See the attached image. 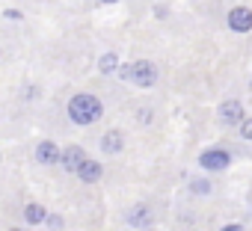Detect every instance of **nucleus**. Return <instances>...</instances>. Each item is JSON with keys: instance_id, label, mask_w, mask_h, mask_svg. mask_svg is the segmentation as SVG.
I'll return each mask as SVG.
<instances>
[{"instance_id": "obj_1", "label": "nucleus", "mask_w": 252, "mask_h": 231, "mask_svg": "<svg viewBox=\"0 0 252 231\" xmlns=\"http://www.w3.org/2000/svg\"><path fill=\"white\" fill-rule=\"evenodd\" d=\"M101 113H104V104L95 95H74L68 101V119L74 125H92L101 119Z\"/></svg>"}, {"instance_id": "obj_2", "label": "nucleus", "mask_w": 252, "mask_h": 231, "mask_svg": "<svg viewBox=\"0 0 252 231\" xmlns=\"http://www.w3.org/2000/svg\"><path fill=\"white\" fill-rule=\"evenodd\" d=\"M116 71H119V77H122V80H128V83H134V86H143V89H149V86H155V83H158V68H155L149 59L122 62Z\"/></svg>"}, {"instance_id": "obj_3", "label": "nucleus", "mask_w": 252, "mask_h": 231, "mask_svg": "<svg viewBox=\"0 0 252 231\" xmlns=\"http://www.w3.org/2000/svg\"><path fill=\"white\" fill-rule=\"evenodd\" d=\"M228 163H231V154H228L225 148H208V151L199 157V166L208 169V172H222Z\"/></svg>"}, {"instance_id": "obj_4", "label": "nucleus", "mask_w": 252, "mask_h": 231, "mask_svg": "<svg viewBox=\"0 0 252 231\" xmlns=\"http://www.w3.org/2000/svg\"><path fill=\"white\" fill-rule=\"evenodd\" d=\"M217 119H220V125H240V119H243V104H240V101H225V104H220Z\"/></svg>"}, {"instance_id": "obj_5", "label": "nucleus", "mask_w": 252, "mask_h": 231, "mask_svg": "<svg viewBox=\"0 0 252 231\" xmlns=\"http://www.w3.org/2000/svg\"><path fill=\"white\" fill-rule=\"evenodd\" d=\"M228 27H231L234 33H249V30H252V9L234 6V9L228 12Z\"/></svg>"}, {"instance_id": "obj_6", "label": "nucleus", "mask_w": 252, "mask_h": 231, "mask_svg": "<svg viewBox=\"0 0 252 231\" xmlns=\"http://www.w3.org/2000/svg\"><path fill=\"white\" fill-rule=\"evenodd\" d=\"M74 172H77V178H80L83 184H95V181L101 178V172H104V169H101V163H98V160L83 157V160H80V166H77Z\"/></svg>"}, {"instance_id": "obj_7", "label": "nucleus", "mask_w": 252, "mask_h": 231, "mask_svg": "<svg viewBox=\"0 0 252 231\" xmlns=\"http://www.w3.org/2000/svg\"><path fill=\"white\" fill-rule=\"evenodd\" d=\"M125 219H128V225H134V228H149L152 225V207L134 204L128 213H125Z\"/></svg>"}, {"instance_id": "obj_8", "label": "nucleus", "mask_w": 252, "mask_h": 231, "mask_svg": "<svg viewBox=\"0 0 252 231\" xmlns=\"http://www.w3.org/2000/svg\"><path fill=\"white\" fill-rule=\"evenodd\" d=\"M36 160H39L42 166H54V163H60V148H57L51 140H45V143L36 145Z\"/></svg>"}, {"instance_id": "obj_9", "label": "nucleus", "mask_w": 252, "mask_h": 231, "mask_svg": "<svg viewBox=\"0 0 252 231\" xmlns=\"http://www.w3.org/2000/svg\"><path fill=\"white\" fill-rule=\"evenodd\" d=\"M86 157V151L80 148V145H68L65 151H60V163H63V169L65 172H74L77 166H80V160Z\"/></svg>"}, {"instance_id": "obj_10", "label": "nucleus", "mask_w": 252, "mask_h": 231, "mask_svg": "<svg viewBox=\"0 0 252 231\" xmlns=\"http://www.w3.org/2000/svg\"><path fill=\"white\" fill-rule=\"evenodd\" d=\"M122 148H125L122 131H107V134L101 137V151H104V154H122Z\"/></svg>"}, {"instance_id": "obj_11", "label": "nucleus", "mask_w": 252, "mask_h": 231, "mask_svg": "<svg viewBox=\"0 0 252 231\" xmlns=\"http://www.w3.org/2000/svg\"><path fill=\"white\" fill-rule=\"evenodd\" d=\"M45 216H48V210L42 207V204H27L24 207V219H27V225H39V222H45Z\"/></svg>"}, {"instance_id": "obj_12", "label": "nucleus", "mask_w": 252, "mask_h": 231, "mask_svg": "<svg viewBox=\"0 0 252 231\" xmlns=\"http://www.w3.org/2000/svg\"><path fill=\"white\" fill-rule=\"evenodd\" d=\"M98 68H101L104 74L116 71V68H119V57H116V54H104V57H101V62H98Z\"/></svg>"}, {"instance_id": "obj_13", "label": "nucleus", "mask_w": 252, "mask_h": 231, "mask_svg": "<svg viewBox=\"0 0 252 231\" xmlns=\"http://www.w3.org/2000/svg\"><path fill=\"white\" fill-rule=\"evenodd\" d=\"M240 137L252 140V119H240Z\"/></svg>"}, {"instance_id": "obj_14", "label": "nucleus", "mask_w": 252, "mask_h": 231, "mask_svg": "<svg viewBox=\"0 0 252 231\" xmlns=\"http://www.w3.org/2000/svg\"><path fill=\"white\" fill-rule=\"evenodd\" d=\"M190 190H193V193H208V190H211V184H208V181H193V184H190Z\"/></svg>"}, {"instance_id": "obj_15", "label": "nucleus", "mask_w": 252, "mask_h": 231, "mask_svg": "<svg viewBox=\"0 0 252 231\" xmlns=\"http://www.w3.org/2000/svg\"><path fill=\"white\" fill-rule=\"evenodd\" d=\"M45 222H48L51 228H63V219H60V216H45Z\"/></svg>"}, {"instance_id": "obj_16", "label": "nucleus", "mask_w": 252, "mask_h": 231, "mask_svg": "<svg viewBox=\"0 0 252 231\" xmlns=\"http://www.w3.org/2000/svg\"><path fill=\"white\" fill-rule=\"evenodd\" d=\"M222 231H240V225H225Z\"/></svg>"}, {"instance_id": "obj_17", "label": "nucleus", "mask_w": 252, "mask_h": 231, "mask_svg": "<svg viewBox=\"0 0 252 231\" xmlns=\"http://www.w3.org/2000/svg\"><path fill=\"white\" fill-rule=\"evenodd\" d=\"M9 231H27V228H9Z\"/></svg>"}, {"instance_id": "obj_18", "label": "nucleus", "mask_w": 252, "mask_h": 231, "mask_svg": "<svg viewBox=\"0 0 252 231\" xmlns=\"http://www.w3.org/2000/svg\"><path fill=\"white\" fill-rule=\"evenodd\" d=\"M101 3H116V0H101Z\"/></svg>"}, {"instance_id": "obj_19", "label": "nucleus", "mask_w": 252, "mask_h": 231, "mask_svg": "<svg viewBox=\"0 0 252 231\" xmlns=\"http://www.w3.org/2000/svg\"><path fill=\"white\" fill-rule=\"evenodd\" d=\"M137 231H152V228H137Z\"/></svg>"}]
</instances>
